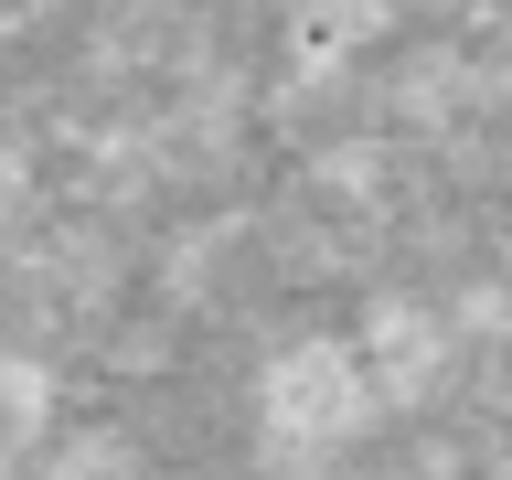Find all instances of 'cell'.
I'll use <instances>...</instances> for the list:
<instances>
[{
	"instance_id": "1",
	"label": "cell",
	"mask_w": 512,
	"mask_h": 480,
	"mask_svg": "<svg viewBox=\"0 0 512 480\" xmlns=\"http://www.w3.org/2000/svg\"><path fill=\"white\" fill-rule=\"evenodd\" d=\"M246 406H256V438H267V448H288V459H331V448H352L384 416V384H374V363H363V342L310 331V342H278L267 363H256Z\"/></svg>"
},
{
	"instance_id": "2",
	"label": "cell",
	"mask_w": 512,
	"mask_h": 480,
	"mask_svg": "<svg viewBox=\"0 0 512 480\" xmlns=\"http://www.w3.org/2000/svg\"><path fill=\"white\" fill-rule=\"evenodd\" d=\"M54 480H139V459H128V448H107V438H96V448H75V459H64Z\"/></svg>"
}]
</instances>
